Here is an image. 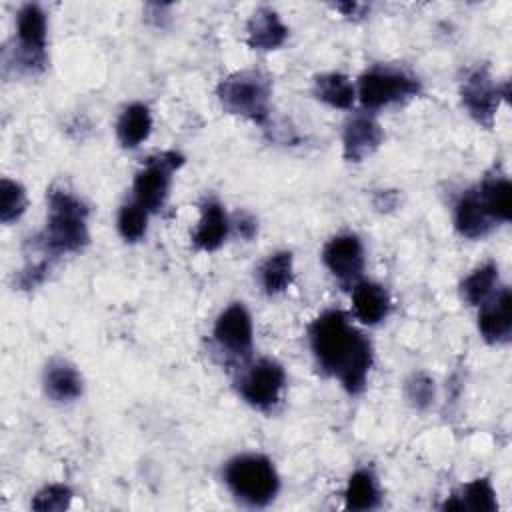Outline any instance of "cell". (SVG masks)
Returning <instances> with one entry per match:
<instances>
[{
    "label": "cell",
    "instance_id": "cell-1",
    "mask_svg": "<svg viewBox=\"0 0 512 512\" xmlns=\"http://www.w3.org/2000/svg\"><path fill=\"white\" fill-rule=\"evenodd\" d=\"M308 336L318 366L326 374L336 376L350 394H358L372 366L370 340L340 310L320 314L310 324Z\"/></svg>",
    "mask_w": 512,
    "mask_h": 512
},
{
    "label": "cell",
    "instance_id": "cell-2",
    "mask_svg": "<svg viewBox=\"0 0 512 512\" xmlns=\"http://www.w3.org/2000/svg\"><path fill=\"white\" fill-rule=\"evenodd\" d=\"M40 244L52 254L82 250L88 244V208L76 196L54 190L48 200V222Z\"/></svg>",
    "mask_w": 512,
    "mask_h": 512
},
{
    "label": "cell",
    "instance_id": "cell-3",
    "mask_svg": "<svg viewBox=\"0 0 512 512\" xmlns=\"http://www.w3.org/2000/svg\"><path fill=\"white\" fill-rule=\"evenodd\" d=\"M224 480L232 494L250 504L266 506L278 492V474L272 462L260 454L236 456L226 464Z\"/></svg>",
    "mask_w": 512,
    "mask_h": 512
},
{
    "label": "cell",
    "instance_id": "cell-4",
    "mask_svg": "<svg viewBox=\"0 0 512 512\" xmlns=\"http://www.w3.org/2000/svg\"><path fill=\"white\" fill-rule=\"evenodd\" d=\"M270 94V78L256 70L234 72L218 86V98L228 112L246 116L258 124L268 118Z\"/></svg>",
    "mask_w": 512,
    "mask_h": 512
},
{
    "label": "cell",
    "instance_id": "cell-5",
    "mask_svg": "<svg viewBox=\"0 0 512 512\" xmlns=\"http://www.w3.org/2000/svg\"><path fill=\"white\" fill-rule=\"evenodd\" d=\"M420 82L406 72L392 70V68H370L360 76L358 82V96L364 108H382L392 102L410 98L418 94Z\"/></svg>",
    "mask_w": 512,
    "mask_h": 512
},
{
    "label": "cell",
    "instance_id": "cell-6",
    "mask_svg": "<svg viewBox=\"0 0 512 512\" xmlns=\"http://www.w3.org/2000/svg\"><path fill=\"white\" fill-rule=\"evenodd\" d=\"M182 164H184V156L172 150L148 158L146 166L134 178L136 202L150 212L162 208L168 198L172 172Z\"/></svg>",
    "mask_w": 512,
    "mask_h": 512
},
{
    "label": "cell",
    "instance_id": "cell-7",
    "mask_svg": "<svg viewBox=\"0 0 512 512\" xmlns=\"http://www.w3.org/2000/svg\"><path fill=\"white\" fill-rule=\"evenodd\" d=\"M282 386V366L274 360H260L240 380V394L250 406L258 410H268L278 402Z\"/></svg>",
    "mask_w": 512,
    "mask_h": 512
},
{
    "label": "cell",
    "instance_id": "cell-8",
    "mask_svg": "<svg viewBox=\"0 0 512 512\" xmlns=\"http://www.w3.org/2000/svg\"><path fill=\"white\" fill-rule=\"evenodd\" d=\"M460 94L470 116L476 122L490 128L494 122L496 110L500 106V98L506 96L508 90L500 92V88L492 82L490 74L484 68H478L466 76V80L462 82Z\"/></svg>",
    "mask_w": 512,
    "mask_h": 512
},
{
    "label": "cell",
    "instance_id": "cell-9",
    "mask_svg": "<svg viewBox=\"0 0 512 512\" xmlns=\"http://www.w3.org/2000/svg\"><path fill=\"white\" fill-rule=\"evenodd\" d=\"M16 34L20 42V58L30 70L44 66L46 48V14L38 4H24L18 10Z\"/></svg>",
    "mask_w": 512,
    "mask_h": 512
},
{
    "label": "cell",
    "instance_id": "cell-10",
    "mask_svg": "<svg viewBox=\"0 0 512 512\" xmlns=\"http://www.w3.org/2000/svg\"><path fill=\"white\" fill-rule=\"evenodd\" d=\"M322 260L326 268L342 282H354L364 268V250L354 234L334 236L322 250Z\"/></svg>",
    "mask_w": 512,
    "mask_h": 512
},
{
    "label": "cell",
    "instance_id": "cell-11",
    "mask_svg": "<svg viewBox=\"0 0 512 512\" xmlns=\"http://www.w3.org/2000/svg\"><path fill=\"white\" fill-rule=\"evenodd\" d=\"M214 338L228 354L248 356L252 350V320L242 304L228 306L214 324Z\"/></svg>",
    "mask_w": 512,
    "mask_h": 512
},
{
    "label": "cell",
    "instance_id": "cell-12",
    "mask_svg": "<svg viewBox=\"0 0 512 512\" xmlns=\"http://www.w3.org/2000/svg\"><path fill=\"white\" fill-rule=\"evenodd\" d=\"M478 314V330L490 344L508 342L512 334V294L502 288L496 296H490Z\"/></svg>",
    "mask_w": 512,
    "mask_h": 512
},
{
    "label": "cell",
    "instance_id": "cell-13",
    "mask_svg": "<svg viewBox=\"0 0 512 512\" xmlns=\"http://www.w3.org/2000/svg\"><path fill=\"white\" fill-rule=\"evenodd\" d=\"M384 140V132L380 124L368 114H356L346 122L342 144H344V158L350 162H362L370 156Z\"/></svg>",
    "mask_w": 512,
    "mask_h": 512
},
{
    "label": "cell",
    "instance_id": "cell-14",
    "mask_svg": "<svg viewBox=\"0 0 512 512\" xmlns=\"http://www.w3.org/2000/svg\"><path fill=\"white\" fill-rule=\"evenodd\" d=\"M248 46L254 50H274L288 38V28L272 8H258L246 26Z\"/></svg>",
    "mask_w": 512,
    "mask_h": 512
},
{
    "label": "cell",
    "instance_id": "cell-15",
    "mask_svg": "<svg viewBox=\"0 0 512 512\" xmlns=\"http://www.w3.org/2000/svg\"><path fill=\"white\" fill-rule=\"evenodd\" d=\"M352 308L360 322L372 326L386 318L390 310V296L380 284L358 282L352 290Z\"/></svg>",
    "mask_w": 512,
    "mask_h": 512
},
{
    "label": "cell",
    "instance_id": "cell-16",
    "mask_svg": "<svg viewBox=\"0 0 512 512\" xmlns=\"http://www.w3.org/2000/svg\"><path fill=\"white\" fill-rule=\"evenodd\" d=\"M492 218L486 214L478 190H468L460 196L454 210L456 230L466 238H482L492 228Z\"/></svg>",
    "mask_w": 512,
    "mask_h": 512
},
{
    "label": "cell",
    "instance_id": "cell-17",
    "mask_svg": "<svg viewBox=\"0 0 512 512\" xmlns=\"http://www.w3.org/2000/svg\"><path fill=\"white\" fill-rule=\"evenodd\" d=\"M228 236V218L216 200L202 204L200 222L192 234V242L200 250H216Z\"/></svg>",
    "mask_w": 512,
    "mask_h": 512
},
{
    "label": "cell",
    "instance_id": "cell-18",
    "mask_svg": "<svg viewBox=\"0 0 512 512\" xmlns=\"http://www.w3.org/2000/svg\"><path fill=\"white\" fill-rule=\"evenodd\" d=\"M44 388L52 400L70 402L82 394V376L72 364L54 360L44 372Z\"/></svg>",
    "mask_w": 512,
    "mask_h": 512
},
{
    "label": "cell",
    "instance_id": "cell-19",
    "mask_svg": "<svg viewBox=\"0 0 512 512\" xmlns=\"http://www.w3.org/2000/svg\"><path fill=\"white\" fill-rule=\"evenodd\" d=\"M150 130H152L150 110L140 102L130 104L116 122V136L124 148H136L140 142L148 138Z\"/></svg>",
    "mask_w": 512,
    "mask_h": 512
},
{
    "label": "cell",
    "instance_id": "cell-20",
    "mask_svg": "<svg viewBox=\"0 0 512 512\" xmlns=\"http://www.w3.org/2000/svg\"><path fill=\"white\" fill-rule=\"evenodd\" d=\"M480 202L492 220L508 222L512 214V186L506 178H490L478 190Z\"/></svg>",
    "mask_w": 512,
    "mask_h": 512
},
{
    "label": "cell",
    "instance_id": "cell-21",
    "mask_svg": "<svg viewBox=\"0 0 512 512\" xmlns=\"http://www.w3.org/2000/svg\"><path fill=\"white\" fill-rule=\"evenodd\" d=\"M314 94L334 108H350L356 96L350 78L340 72H328L318 76L314 80Z\"/></svg>",
    "mask_w": 512,
    "mask_h": 512
},
{
    "label": "cell",
    "instance_id": "cell-22",
    "mask_svg": "<svg viewBox=\"0 0 512 512\" xmlns=\"http://www.w3.org/2000/svg\"><path fill=\"white\" fill-rule=\"evenodd\" d=\"M344 496H346L348 510H372L380 504L376 478L368 470H356L350 476Z\"/></svg>",
    "mask_w": 512,
    "mask_h": 512
},
{
    "label": "cell",
    "instance_id": "cell-23",
    "mask_svg": "<svg viewBox=\"0 0 512 512\" xmlns=\"http://www.w3.org/2000/svg\"><path fill=\"white\" fill-rule=\"evenodd\" d=\"M496 284H498V266L490 262V264L476 268L470 276H466L462 280L460 290L468 304L480 306L494 294Z\"/></svg>",
    "mask_w": 512,
    "mask_h": 512
},
{
    "label": "cell",
    "instance_id": "cell-24",
    "mask_svg": "<svg viewBox=\"0 0 512 512\" xmlns=\"http://www.w3.org/2000/svg\"><path fill=\"white\" fill-rule=\"evenodd\" d=\"M260 282L268 294H278L292 282V254L276 252L260 268Z\"/></svg>",
    "mask_w": 512,
    "mask_h": 512
},
{
    "label": "cell",
    "instance_id": "cell-25",
    "mask_svg": "<svg viewBox=\"0 0 512 512\" xmlns=\"http://www.w3.org/2000/svg\"><path fill=\"white\" fill-rule=\"evenodd\" d=\"M464 510H480V512H494L498 508L496 492L486 478H476L462 488L458 496Z\"/></svg>",
    "mask_w": 512,
    "mask_h": 512
},
{
    "label": "cell",
    "instance_id": "cell-26",
    "mask_svg": "<svg viewBox=\"0 0 512 512\" xmlns=\"http://www.w3.org/2000/svg\"><path fill=\"white\" fill-rule=\"evenodd\" d=\"M26 210V192L24 188L10 180L2 178L0 182V220L4 224L18 220Z\"/></svg>",
    "mask_w": 512,
    "mask_h": 512
},
{
    "label": "cell",
    "instance_id": "cell-27",
    "mask_svg": "<svg viewBox=\"0 0 512 512\" xmlns=\"http://www.w3.org/2000/svg\"><path fill=\"white\" fill-rule=\"evenodd\" d=\"M146 222H148V210L142 208L138 202L124 204L118 212V232L128 242H136L144 236Z\"/></svg>",
    "mask_w": 512,
    "mask_h": 512
},
{
    "label": "cell",
    "instance_id": "cell-28",
    "mask_svg": "<svg viewBox=\"0 0 512 512\" xmlns=\"http://www.w3.org/2000/svg\"><path fill=\"white\" fill-rule=\"evenodd\" d=\"M70 502H72V490L68 486L50 484L34 496L32 508L40 512H58V510H66Z\"/></svg>",
    "mask_w": 512,
    "mask_h": 512
},
{
    "label": "cell",
    "instance_id": "cell-29",
    "mask_svg": "<svg viewBox=\"0 0 512 512\" xmlns=\"http://www.w3.org/2000/svg\"><path fill=\"white\" fill-rule=\"evenodd\" d=\"M406 396L414 406L426 408L434 398V382L426 374L418 372L406 382Z\"/></svg>",
    "mask_w": 512,
    "mask_h": 512
},
{
    "label": "cell",
    "instance_id": "cell-30",
    "mask_svg": "<svg viewBox=\"0 0 512 512\" xmlns=\"http://www.w3.org/2000/svg\"><path fill=\"white\" fill-rule=\"evenodd\" d=\"M240 232L246 236V238H252V234L256 232V222L252 218H240V224H238Z\"/></svg>",
    "mask_w": 512,
    "mask_h": 512
},
{
    "label": "cell",
    "instance_id": "cell-31",
    "mask_svg": "<svg viewBox=\"0 0 512 512\" xmlns=\"http://www.w3.org/2000/svg\"><path fill=\"white\" fill-rule=\"evenodd\" d=\"M336 8L342 10L346 16H350V14H354L360 6H358L356 2H342V4H336Z\"/></svg>",
    "mask_w": 512,
    "mask_h": 512
}]
</instances>
